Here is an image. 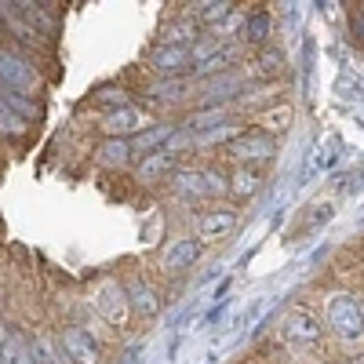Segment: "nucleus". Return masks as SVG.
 <instances>
[{
    "label": "nucleus",
    "mask_w": 364,
    "mask_h": 364,
    "mask_svg": "<svg viewBox=\"0 0 364 364\" xmlns=\"http://www.w3.org/2000/svg\"><path fill=\"white\" fill-rule=\"evenodd\" d=\"M226 154L240 164V168H248L255 161H269L273 157V139L262 135V132H237L226 146Z\"/></svg>",
    "instance_id": "nucleus-1"
},
{
    "label": "nucleus",
    "mask_w": 364,
    "mask_h": 364,
    "mask_svg": "<svg viewBox=\"0 0 364 364\" xmlns=\"http://www.w3.org/2000/svg\"><path fill=\"white\" fill-rule=\"evenodd\" d=\"M0 84H4L11 95H29L37 91V70L26 63V58L11 55V51H0Z\"/></svg>",
    "instance_id": "nucleus-2"
},
{
    "label": "nucleus",
    "mask_w": 364,
    "mask_h": 364,
    "mask_svg": "<svg viewBox=\"0 0 364 364\" xmlns=\"http://www.w3.org/2000/svg\"><path fill=\"white\" fill-rule=\"evenodd\" d=\"M95 310H99V317H102L106 324L124 328V321H128V314H132L128 295H124V284H117V281H102V284L95 288Z\"/></svg>",
    "instance_id": "nucleus-3"
},
{
    "label": "nucleus",
    "mask_w": 364,
    "mask_h": 364,
    "mask_svg": "<svg viewBox=\"0 0 364 364\" xmlns=\"http://www.w3.org/2000/svg\"><path fill=\"white\" fill-rule=\"evenodd\" d=\"M149 128V113L146 109H139V106H120V109H109L106 117H102V132L109 135V139H128V135H139V132H146Z\"/></svg>",
    "instance_id": "nucleus-4"
},
{
    "label": "nucleus",
    "mask_w": 364,
    "mask_h": 364,
    "mask_svg": "<svg viewBox=\"0 0 364 364\" xmlns=\"http://www.w3.org/2000/svg\"><path fill=\"white\" fill-rule=\"evenodd\" d=\"M328 324L339 331L346 339H357L360 336V302L350 299V295H336L328 302Z\"/></svg>",
    "instance_id": "nucleus-5"
},
{
    "label": "nucleus",
    "mask_w": 364,
    "mask_h": 364,
    "mask_svg": "<svg viewBox=\"0 0 364 364\" xmlns=\"http://www.w3.org/2000/svg\"><path fill=\"white\" fill-rule=\"evenodd\" d=\"M58 346H63V357H66L70 364H99V343L91 339L84 328H77V324H70V328L63 331Z\"/></svg>",
    "instance_id": "nucleus-6"
},
{
    "label": "nucleus",
    "mask_w": 364,
    "mask_h": 364,
    "mask_svg": "<svg viewBox=\"0 0 364 364\" xmlns=\"http://www.w3.org/2000/svg\"><path fill=\"white\" fill-rule=\"evenodd\" d=\"M175 190H178L182 197H193V200H204V197L223 193L219 175H215V171H200V168H186V171H178V175H175Z\"/></svg>",
    "instance_id": "nucleus-7"
},
{
    "label": "nucleus",
    "mask_w": 364,
    "mask_h": 364,
    "mask_svg": "<svg viewBox=\"0 0 364 364\" xmlns=\"http://www.w3.org/2000/svg\"><path fill=\"white\" fill-rule=\"evenodd\" d=\"M281 336H284L288 346H314V343L321 339V324H317V317H314L310 310H295V314L284 321Z\"/></svg>",
    "instance_id": "nucleus-8"
},
{
    "label": "nucleus",
    "mask_w": 364,
    "mask_h": 364,
    "mask_svg": "<svg viewBox=\"0 0 364 364\" xmlns=\"http://www.w3.org/2000/svg\"><path fill=\"white\" fill-rule=\"evenodd\" d=\"M237 230V211L230 208H215V211H204L197 219V245L200 240H223Z\"/></svg>",
    "instance_id": "nucleus-9"
},
{
    "label": "nucleus",
    "mask_w": 364,
    "mask_h": 364,
    "mask_svg": "<svg viewBox=\"0 0 364 364\" xmlns=\"http://www.w3.org/2000/svg\"><path fill=\"white\" fill-rule=\"evenodd\" d=\"M190 63H193V58H190V48H157L154 58H149V70L161 73L164 80H175Z\"/></svg>",
    "instance_id": "nucleus-10"
},
{
    "label": "nucleus",
    "mask_w": 364,
    "mask_h": 364,
    "mask_svg": "<svg viewBox=\"0 0 364 364\" xmlns=\"http://www.w3.org/2000/svg\"><path fill=\"white\" fill-rule=\"evenodd\" d=\"M237 63H240V44H219L215 51L204 58V63H197L193 73H197V77H208V73H211V77H226Z\"/></svg>",
    "instance_id": "nucleus-11"
},
{
    "label": "nucleus",
    "mask_w": 364,
    "mask_h": 364,
    "mask_svg": "<svg viewBox=\"0 0 364 364\" xmlns=\"http://www.w3.org/2000/svg\"><path fill=\"white\" fill-rule=\"evenodd\" d=\"M197 255H200V245H197V240H175V245L164 252V259H161V269H164V273L190 269V266L197 262Z\"/></svg>",
    "instance_id": "nucleus-12"
},
{
    "label": "nucleus",
    "mask_w": 364,
    "mask_h": 364,
    "mask_svg": "<svg viewBox=\"0 0 364 364\" xmlns=\"http://www.w3.org/2000/svg\"><path fill=\"white\" fill-rule=\"evenodd\" d=\"M124 295H128V306H132L139 317H154V314H157V291L149 288L142 277H132L128 288H124Z\"/></svg>",
    "instance_id": "nucleus-13"
},
{
    "label": "nucleus",
    "mask_w": 364,
    "mask_h": 364,
    "mask_svg": "<svg viewBox=\"0 0 364 364\" xmlns=\"http://www.w3.org/2000/svg\"><path fill=\"white\" fill-rule=\"evenodd\" d=\"M223 124H230V109H226V106H200V109L190 113V120H186V128H190L193 135L215 132V128H223Z\"/></svg>",
    "instance_id": "nucleus-14"
},
{
    "label": "nucleus",
    "mask_w": 364,
    "mask_h": 364,
    "mask_svg": "<svg viewBox=\"0 0 364 364\" xmlns=\"http://www.w3.org/2000/svg\"><path fill=\"white\" fill-rule=\"evenodd\" d=\"M171 135H175V124H157V128L139 132V135H135V139H128V142H132V154H149V149L157 154V149H161Z\"/></svg>",
    "instance_id": "nucleus-15"
},
{
    "label": "nucleus",
    "mask_w": 364,
    "mask_h": 364,
    "mask_svg": "<svg viewBox=\"0 0 364 364\" xmlns=\"http://www.w3.org/2000/svg\"><path fill=\"white\" fill-rule=\"evenodd\" d=\"M171 168H175V157L164 154V149H157V154H146V157H142L139 178H142V182H157V178H164Z\"/></svg>",
    "instance_id": "nucleus-16"
},
{
    "label": "nucleus",
    "mask_w": 364,
    "mask_h": 364,
    "mask_svg": "<svg viewBox=\"0 0 364 364\" xmlns=\"http://www.w3.org/2000/svg\"><path fill=\"white\" fill-rule=\"evenodd\" d=\"M132 142L128 139H106L102 142V149H99V161L102 164H109V168H124V164H132Z\"/></svg>",
    "instance_id": "nucleus-17"
},
{
    "label": "nucleus",
    "mask_w": 364,
    "mask_h": 364,
    "mask_svg": "<svg viewBox=\"0 0 364 364\" xmlns=\"http://www.w3.org/2000/svg\"><path fill=\"white\" fill-rule=\"evenodd\" d=\"M230 190H233L237 197H255V193L262 190V175H259L255 168H237V171L230 175Z\"/></svg>",
    "instance_id": "nucleus-18"
},
{
    "label": "nucleus",
    "mask_w": 364,
    "mask_h": 364,
    "mask_svg": "<svg viewBox=\"0 0 364 364\" xmlns=\"http://www.w3.org/2000/svg\"><path fill=\"white\" fill-rule=\"evenodd\" d=\"M248 73L259 77V80H266V77H281V73H284V55H281V51H262L255 63L248 66Z\"/></svg>",
    "instance_id": "nucleus-19"
},
{
    "label": "nucleus",
    "mask_w": 364,
    "mask_h": 364,
    "mask_svg": "<svg viewBox=\"0 0 364 364\" xmlns=\"http://www.w3.org/2000/svg\"><path fill=\"white\" fill-rule=\"evenodd\" d=\"M4 364H33V350H29V343L18 331H8L4 336Z\"/></svg>",
    "instance_id": "nucleus-20"
},
{
    "label": "nucleus",
    "mask_w": 364,
    "mask_h": 364,
    "mask_svg": "<svg viewBox=\"0 0 364 364\" xmlns=\"http://www.w3.org/2000/svg\"><path fill=\"white\" fill-rule=\"evenodd\" d=\"M29 350H33V364H70L63 357V346H58L51 336H37V343Z\"/></svg>",
    "instance_id": "nucleus-21"
},
{
    "label": "nucleus",
    "mask_w": 364,
    "mask_h": 364,
    "mask_svg": "<svg viewBox=\"0 0 364 364\" xmlns=\"http://www.w3.org/2000/svg\"><path fill=\"white\" fill-rule=\"evenodd\" d=\"M259 124H262L266 132H288V124H291V106L262 109V113H259ZM266 132H262V135H266Z\"/></svg>",
    "instance_id": "nucleus-22"
},
{
    "label": "nucleus",
    "mask_w": 364,
    "mask_h": 364,
    "mask_svg": "<svg viewBox=\"0 0 364 364\" xmlns=\"http://www.w3.org/2000/svg\"><path fill=\"white\" fill-rule=\"evenodd\" d=\"M193 41V26L190 22H175L161 33V48H190Z\"/></svg>",
    "instance_id": "nucleus-23"
},
{
    "label": "nucleus",
    "mask_w": 364,
    "mask_h": 364,
    "mask_svg": "<svg viewBox=\"0 0 364 364\" xmlns=\"http://www.w3.org/2000/svg\"><path fill=\"white\" fill-rule=\"evenodd\" d=\"M233 15V4L230 0H215V4H197V18L208 22V26H219Z\"/></svg>",
    "instance_id": "nucleus-24"
},
{
    "label": "nucleus",
    "mask_w": 364,
    "mask_h": 364,
    "mask_svg": "<svg viewBox=\"0 0 364 364\" xmlns=\"http://www.w3.org/2000/svg\"><path fill=\"white\" fill-rule=\"evenodd\" d=\"M178 95H186V80L175 77V80H161L149 87V99H157V102H175Z\"/></svg>",
    "instance_id": "nucleus-25"
},
{
    "label": "nucleus",
    "mask_w": 364,
    "mask_h": 364,
    "mask_svg": "<svg viewBox=\"0 0 364 364\" xmlns=\"http://www.w3.org/2000/svg\"><path fill=\"white\" fill-rule=\"evenodd\" d=\"M0 132H11V135H22L26 124H22V117L4 102V95H0Z\"/></svg>",
    "instance_id": "nucleus-26"
},
{
    "label": "nucleus",
    "mask_w": 364,
    "mask_h": 364,
    "mask_svg": "<svg viewBox=\"0 0 364 364\" xmlns=\"http://www.w3.org/2000/svg\"><path fill=\"white\" fill-rule=\"evenodd\" d=\"M269 29H273V22H269V15H266V11H259V15H252V18H248V37H252V41H266Z\"/></svg>",
    "instance_id": "nucleus-27"
},
{
    "label": "nucleus",
    "mask_w": 364,
    "mask_h": 364,
    "mask_svg": "<svg viewBox=\"0 0 364 364\" xmlns=\"http://www.w3.org/2000/svg\"><path fill=\"white\" fill-rule=\"evenodd\" d=\"M95 102H102V106H113V109H120V106H128V95H124V91H117V87H102L99 95H95Z\"/></svg>",
    "instance_id": "nucleus-28"
},
{
    "label": "nucleus",
    "mask_w": 364,
    "mask_h": 364,
    "mask_svg": "<svg viewBox=\"0 0 364 364\" xmlns=\"http://www.w3.org/2000/svg\"><path fill=\"white\" fill-rule=\"evenodd\" d=\"M4 336L8 331H0V364H4Z\"/></svg>",
    "instance_id": "nucleus-29"
}]
</instances>
